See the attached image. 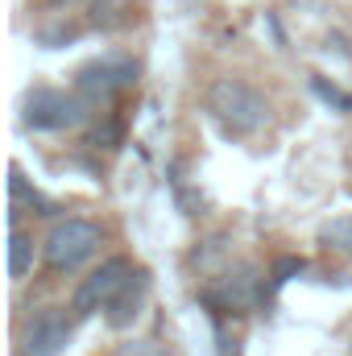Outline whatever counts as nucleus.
Wrapping results in <instances>:
<instances>
[{"instance_id": "423d86ee", "label": "nucleus", "mask_w": 352, "mask_h": 356, "mask_svg": "<svg viewBox=\"0 0 352 356\" xmlns=\"http://www.w3.org/2000/svg\"><path fill=\"white\" fill-rule=\"evenodd\" d=\"M71 344V319L67 307H42L29 315L25 336H21V353L25 356H58Z\"/></svg>"}, {"instance_id": "20e7f679", "label": "nucleus", "mask_w": 352, "mask_h": 356, "mask_svg": "<svg viewBox=\"0 0 352 356\" xmlns=\"http://www.w3.org/2000/svg\"><path fill=\"white\" fill-rule=\"evenodd\" d=\"M42 249H46L50 269L71 273V269H79L91 253L99 249V224H91V220H83V216L58 220V224L50 228V236H46V245H42Z\"/></svg>"}, {"instance_id": "39448f33", "label": "nucleus", "mask_w": 352, "mask_h": 356, "mask_svg": "<svg viewBox=\"0 0 352 356\" xmlns=\"http://www.w3.org/2000/svg\"><path fill=\"white\" fill-rule=\"evenodd\" d=\"M129 277H133V261H129V257H108V261H99V266L75 286V294H71V311H75V315L108 311V302L120 294V286H125Z\"/></svg>"}, {"instance_id": "4468645a", "label": "nucleus", "mask_w": 352, "mask_h": 356, "mask_svg": "<svg viewBox=\"0 0 352 356\" xmlns=\"http://www.w3.org/2000/svg\"><path fill=\"white\" fill-rule=\"evenodd\" d=\"M294 273H303V257H282V261L273 266V273H269V286L278 290V286H282V282H290Z\"/></svg>"}, {"instance_id": "ddd939ff", "label": "nucleus", "mask_w": 352, "mask_h": 356, "mask_svg": "<svg viewBox=\"0 0 352 356\" xmlns=\"http://www.w3.org/2000/svg\"><path fill=\"white\" fill-rule=\"evenodd\" d=\"M75 38H79V25H71V21H58V25H42V29H38V42H42L46 50L67 46V42H75Z\"/></svg>"}, {"instance_id": "dca6fc26", "label": "nucleus", "mask_w": 352, "mask_h": 356, "mask_svg": "<svg viewBox=\"0 0 352 356\" xmlns=\"http://www.w3.org/2000/svg\"><path fill=\"white\" fill-rule=\"evenodd\" d=\"M116 137H120V124H116V120H108L104 129H95V133H91V145H99V141H104V145H112Z\"/></svg>"}, {"instance_id": "0eeeda50", "label": "nucleus", "mask_w": 352, "mask_h": 356, "mask_svg": "<svg viewBox=\"0 0 352 356\" xmlns=\"http://www.w3.org/2000/svg\"><path fill=\"white\" fill-rule=\"evenodd\" d=\"M216 298H220V307H228V311H245V307H253V302L262 298V277H257V269L253 266L228 269V273L220 277Z\"/></svg>"}, {"instance_id": "f03ea898", "label": "nucleus", "mask_w": 352, "mask_h": 356, "mask_svg": "<svg viewBox=\"0 0 352 356\" xmlns=\"http://www.w3.org/2000/svg\"><path fill=\"white\" fill-rule=\"evenodd\" d=\"M88 108L91 104L79 91L67 95V91H58V88H29L25 99H21V124L38 129V133H54V129L79 124L88 116Z\"/></svg>"}, {"instance_id": "1a4fd4ad", "label": "nucleus", "mask_w": 352, "mask_h": 356, "mask_svg": "<svg viewBox=\"0 0 352 356\" xmlns=\"http://www.w3.org/2000/svg\"><path fill=\"white\" fill-rule=\"evenodd\" d=\"M33 257H38L33 236H29L25 228H17V224H13V232H8V277H13V282H21V277L33 269Z\"/></svg>"}, {"instance_id": "f3484780", "label": "nucleus", "mask_w": 352, "mask_h": 356, "mask_svg": "<svg viewBox=\"0 0 352 356\" xmlns=\"http://www.w3.org/2000/svg\"><path fill=\"white\" fill-rule=\"evenodd\" d=\"M54 4H75V0H54Z\"/></svg>"}, {"instance_id": "f257e3e1", "label": "nucleus", "mask_w": 352, "mask_h": 356, "mask_svg": "<svg viewBox=\"0 0 352 356\" xmlns=\"http://www.w3.org/2000/svg\"><path fill=\"white\" fill-rule=\"evenodd\" d=\"M207 112L228 137H253L269 120L265 95L257 88H249V83H241V79H220L207 91Z\"/></svg>"}, {"instance_id": "9b49d317", "label": "nucleus", "mask_w": 352, "mask_h": 356, "mask_svg": "<svg viewBox=\"0 0 352 356\" xmlns=\"http://www.w3.org/2000/svg\"><path fill=\"white\" fill-rule=\"evenodd\" d=\"M129 0H95L91 4V25L95 29H120V25H129Z\"/></svg>"}, {"instance_id": "7ed1b4c3", "label": "nucleus", "mask_w": 352, "mask_h": 356, "mask_svg": "<svg viewBox=\"0 0 352 356\" xmlns=\"http://www.w3.org/2000/svg\"><path fill=\"white\" fill-rule=\"evenodd\" d=\"M137 58L133 54H120V50H112V54H99V58H91L88 67L75 75V91L88 99L91 108L95 104H112L120 91H129L137 83Z\"/></svg>"}, {"instance_id": "9d476101", "label": "nucleus", "mask_w": 352, "mask_h": 356, "mask_svg": "<svg viewBox=\"0 0 352 356\" xmlns=\"http://www.w3.org/2000/svg\"><path fill=\"white\" fill-rule=\"evenodd\" d=\"M319 245H323V249H332V253L352 257V211H349V216L328 220V224L319 228Z\"/></svg>"}, {"instance_id": "6e6552de", "label": "nucleus", "mask_w": 352, "mask_h": 356, "mask_svg": "<svg viewBox=\"0 0 352 356\" xmlns=\"http://www.w3.org/2000/svg\"><path fill=\"white\" fill-rule=\"evenodd\" d=\"M145 290H150V277H145V269H133V277L120 286V294L108 302V323L120 332V327H129L137 315H141V302H145Z\"/></svg>"}, {"instance_id": "2eb2a0df", "label": "nucleus", "mask_w": 352, "mask_h": 356, "mask_svg": "<svg viewBox=\"0 0 352 356\" xmlns=\"http://www.w3.org/2000/svg\"><path fill=\"white\" fill-rule=\"evenodd\" d=\"M116 356H170L162 344H154V340H129V344H120Z\"/></svg>"}, {"instance_id": "f8f14e48", "label": "nucleus", "mask_w": 352, "mask_h": 356, "mask_svg": "<svg viewBox=\"0 0 352 356\" xmlns=\"http://www.w3.org/2000/svg\"><path fill=\"white\" fill-rule=\"evenodd\" d=\"M311 91H315L328 108H336V112H352V95L349 91H340L336 83H328L323 75H311Z\"/></svg>"}, {"instance_id": "a211bd4d", "label": "nucleus", "mask_w": 352, "mask_h": 356, "mask_svg": "<svg viewBox=\"0 0 352 356\" xmlns=\"http://www.w3.org/2000/svg\"><path fill=\"white\" fill-rule=\"evenodd\" d=\"M349 353H352V340H349Z\"/></svg>"}]
</instances>
